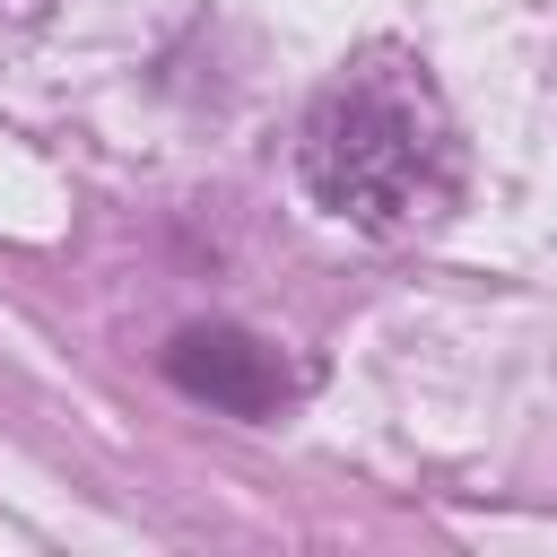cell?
<instances>
[{
    "mask_svg": "<svg viewBox=\"0 0 557 557\" xmlns=\"http://www.w3.org/2000/svg\"><path fill=\"white\" fill-rule=\"evenodd\" d=\"M296 165L305 191L366 235H418L461 200V131L409 52H357L313 96Z\"/></svg>",
    "mask_w": 557,
    "mask_h": 557,
    "instance_id": "6da1fadb",
    "label": "cell"
},
{
    "mask_svg": "<svg viewBox=\"0 0 557 557\" xmlns=\"http://www.w3.org/2000/svg\"><path fill=\"white\" fill-rule=\"evenodd\" d=\"M165 374H174L191 400H218V409H235V418H270V409L296 392V374L278 366V348H261V339L235 331V322L183 331V339L165 348Z\"/></svg>",
    "mask_w": 557,
    "mask_h": 557,
    "instance_id": "7a4b0ae2",
    "label": "cell"
}]
</instances>
